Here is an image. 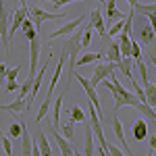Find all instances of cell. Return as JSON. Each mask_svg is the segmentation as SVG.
I'll use <instances>...</instances> for the list:
<instances>
[{"mask_svg":"<svg viewBox=\"0 0 156 156\" xmlns=\"http://www.w3.org/2000/svg\"><path fill=\"white\" fill-rule=\"evenodd\" d=\"M123 25H125V17H123V19H119V21H115L112 25H108L106 29H108V34H110V37H112V36H117V34H121Z\"/></svg>","mask_w":156,"mask_h":156,"instance_id":"obj_28","label":"cell"},{"mask_svg":"<svg viewBox=\"0 0 156 156\" xmlns=\"http://www.w3.org/2000/svg\"><path fill=\"white\" fill-rule=\"evenodd\" d=\"M115 67H117V65H112V62H102V65H96V67H94V73H92V77H90V83L94 85V87H98L102 79H106L108 75L115 71Z\"/></svg>","mask_w":156,"mask_h":156,"instance_id":"obj_9","label":"cell"},{"mask_svg":"<svg viewBox=\"0 0 156 156\" xmlns=\"http://www.w3.org/2000/svg\"><path fill=\"white\" fill-rule=\"evenodd\" d=\"M104 152H106L108 156H127L125 152H123V150H121V148H117L115 144H108L106 148H104Z\"/></svg>","mask_w":156,"mask_h":156,"instance_id":"obj_29","label":"cell"},{"mask_svg":"<svg viewBox=\"0 0 156 156\" xmlns=\"http://www.w3.org/2000/svg\"><path fill=\"white\" fill-rule=\"evenodd\" d=\"M19 85L21 83H17V81H6V85H4V90L11 94V92H15V90H19Z\"/></svg>","mask_w":156,"mask_h":156,"instance_id":"obj_31","label":"cell"},{"mask_svg":"<svg viewBox=\"0 0 156 156\" xmlns=\"http://www.w3.org/2000/svg\"><path fill=\"white\" fill-rule=\"evenodd\" d=\"M40 48H42L40 36H36L34 40H29V77H27V79H31V81H34V77H36L37 65H40Z\"/></svg>","mask_w":156,"mask_h":156,"instance_id":"obj_6","label":"cell"},{"mask_svg":"<svg viewBox=\"0 0 156 156\" xmlns=\"http://www.w3.org/2000/svg\"><path fill=\"white\" fill-rule=\"evenodd\" d=\"M9 11H6V6H4V0H0V40H2V44H4V54L9 56L12 50V44L9 42Z\"/></svg>","mask_w":156,"mask_h":156,"instance_id":"obj_3","label":"cell"},{"mask_svg":"<svg viewBox=\"0 0 156 156\" xmlns=\"http://www.w3.org/2000/svg\"><path fill=\"white\" fill-rule=\"evenodd\" d=\"M90 127H92V133L98 140L100 148H106L108 142H106V135H104V129H102V123H100V115L96 112V108L92 106V102H90Z\"/></svg>","mask_w":156,"mask_h":156,"instance_id":"obj_5","label":"cell"},{"mask_svg":"<svg viewBox=\"0 0 156 156\" xmlns=\"http://www.w3.org/2000/svg\"><path fill=\"white\" fill-rule=\"evenodd\" d=\"M106 58H108V62H112V65H119V60H121L119 42H110V48L106 50Z\"/></svg>","mask_w":156,"mask_h":156,"instance_id":"obj_21","label":"cell"},{"mask_svg":"<svg viewBox=\"0 0 156 156\" xmlns=\"http://www.w3.org/2000/svg\"><path fill=\"white\" fill-rule=\"evenodd\" d=\"M71 0H56V9H60V6H65V4H69Z\"/></svg>","mask_w":156,"mask_h":156,"instance_id":"obj_34","label":"cell"},{"mask_svg":"<svg viewBox=\"0 0 156 156\" xmlns=\"http://www.w3.org/2000/svg\"><path fill=\"white\" fill-rule=\"evenodd\" d=\"M110 123H112V133H115V137L121 142V150L125 152L127 156H133V150L129 148V144H127V137H125V129H123V123H121V119L117 117V112L112 115V119H110Z\"/></svg>","mask_w":156,"mask_h":156,"instance_id":"obj_7","label":"cell"},{"mask_svg":"<svg viewBox=\"0 0 156 156\" xmlns=\"http://www.w3.org/2000/svg\"><path fill=\"white\" fill-rule=\"evenodd\" d=\"M140 42L144 46H152L154 44V27H152L150 21H146V25H142V29H140Z\"/></svg>","mask_w":156,"mask_h":156,"instance_id":"obj_13","label":"cell"},{"mask_svg":"<svg viewBox=\"0 0 156 156\" xmlns=\"http://www.w3.org/2000/svg\"><path fill=\"white\" fill-rule=\"evenodd\" d=\"M127 2H129V6H131V9H135V4H137V0H127Z\"/></svg>","mask_w":156,"mask_h":156,"instance_id":"obj_35","label":"cell"},{"mask_svg":"<svg viewBox=\"0 0 156 156\" xmlns=\"http://www.w3.org/2000/svg\"><path fill=\"white\" fill-rule=\"evenodd\" d=\"M90 27L92 29H96L100 37H106V25H104V17H102V11L100 9H94V11L90 12Z\"/></svg>","mask_w":156,"mask_h":156,"instance_id":"obj_11","label":"cell"},{"mask_svg":"<svg viewBox=\"0 0 156 156\" xmlns=\"http://www.w3.org/2000/svg\"><path fill=\"white\" fill-rule=\"evenodd\" d=\"M60 135H62V137H65V140H69V142H71L73 137H75V121H67V123H62V125H60Z\"/></svg>","mask_w":156,"mask_h":156,"instance_id":"obj_22","label":"cell"},{"mask_svg":"<svg viewBox=\"0 0 156 156\" xmlns=\"http://www.w3.org/2000/svg\"><path fill=\"white\" fill-rule=\"evenodd\" d=\"M0 142H2V148H4V154L12 156V142H11V137L4 135V133H0Z\"/></svg>","mask_w":156,"mask_h":156,"instance_id":"obj_27","label":"cell"},{"mask_svg":"<svg viewBox=\"0 0 156 156\" xmlns=\"http://www.w3.org/2000/svg\"><path fill=\"white\" fill-rule=\"evenodd\" d=\"M23 123H25V121H15V123H11V129H9V135H11V140H15V137H21Z\"/></svg>","mask_w":156,"mask_h":156,"instance_id":"obj_25","label":"cell"},{"mask_svg":"<svg viewBox=\"0 0 156 156\" xmlns=\"http://www.w3.org/2000/svg\"><path fill=\"white\" fill-rule=\"evenodd\" d=\"M69 115H71V121H77V123H85V112L81 106H71V110H69Z\"/></svg>","mask_w":156,"mask_h":156,"instance_id":"obj_23","label":"cell"},{"mask_svg":"<svg viewBox=\"0 0 156 156\" xmlns=\"http://www.w3.org/2000/svg\"><path fill=\"white\" fill-rule=\"evenodd\" d=\"M0 110H9V112H15V115H21V112H25V98H17L11 104H0Z\"/></svg>","mask_w":156,"mask_h":156,"instance_id":"obj_17","label":"cell"},{"mask_svg":"<svg viewBox=\"0 0 156 156\" xmlns=\"http://www.w3.org/2000/svg\"><path fill=\"white\" fill-rule=\"evenodd\" d=\"M133 11H140V12H146V17H148V21L152 23V17H154V4H135V9Z\"/></svg>","mask_w":156,"mask_h":156,"instance_id":"obj_24","label":"cell"},{"mask_svg":"<svg viewBox=\"0 0 156 156\" xmlns=\"http://www.w3.org/2000/svg\"><path fill=\"white\" fill-rule=\"evenodd\" d=\"M77 81L81 83V87H83V92L87 94V98H90V102H92V106L96 108V112L102 117V106H100V98H98L96 94V87L90 83V79H85V77H81V75H77Z\"/></svg>","mask_w":156,"mask_h":156,"instance_id":"obj_8","label":"cell"},{"mask_svg":"<svg viewBox=\"0 0 156 156\" xmlns=\"http://www.w3.org/2000/svg\"><path fill=\"white\" fill-rule=\"evenodd\" d=\"M36 144H37V148H40V154H42V156H52V148H50V144H48V140H46V133H44V131H37Z\"/></svg>","mask_w":156,"mask_h":156,"instance_id":"obj_16","label":"cell"},{"mask_svg":"<svg viewBox=\"0 0 156 156\" xmlns=\"http://www.w3.org/2000/svg\"><path fill=\"white\" fill-rule=\"evenodd\" d=\"M146 135H148V125H146L144 119H137L133 123V137H135L137 142H144Z\"/></svg>","mask_w":156,"mask_h":156,"instance_id":"obj_18","label":"cell"},{"mask_svg":"<svg viewBox=\"0 0 156 156\" xmlns=\"http://www.w3.org/2000/svg\"><path fill=\"white\" fill-rule=\"evenodd\" d=\"M67 56H69L67 48H65V46H60V60H58V65H56V69H54V75H52L50 83H48V90H46V100H44V104H42L40 112H37L36 123H42V119L48 115L50 104H52V94H54V90H56V83H58V79H60V73H62V67H65V60H67Z\"/></svg>","mask_w":156,"mask_h":156,"instance_id":"obj_2","label":"cell"},{"mask_svg":"<svg viewBox=\"0 0 156 156\" xmlns=\"http://www.w3.org/2000/svg\"><path fill=\"white\" fill-rule=\"evenodd\" d=\"M131 58L135 60V62L144 58V52H142V46H140V42H135V40H131Z\"/></svg>","mask_w":156,"mask_h":156,"instance_id":"obj_26","label":"cell"},{"mask_svg":"<svg viewBox=\"0 0 156 156\" xmlns=\"http://www.w3.org/2000/svg\"><path fill=\"white\" fill-rule=\"evenodd\" d=\"M85 21V17L81 15V17H77V19H73V21H69V23H65L62 27H58L56 31H52L50 34V40H56V37H62V36H71L73 31L79 27V25Z\"/></svg>","mask_w":156,"mask_h":156,"instance_id":"obj_10","label":"cell"},{"mask_svg":"<svg viewBox=\"0 0 156 156\" xmlns=\"http://www.w3.org/2000/svg\"><path fill=\"white\" fill-rule=\"evenodd\" d=\"M100 85H104L108 92L112 94V98H115V112H117L121 106H133L135 110H140V112H142V115H144V117L150 121V123H154V119H156L154 108L148 106L146 102H142V100L135 96L131 90H127V87H125V85H123L119 79H117L115 71L110 73L106 79H102V81H100Z\"/></svg>","mask_w":156,"mask_h":156,"instance_id":"obj_1","label":"cell"},{"mask_svg":"<svg viewBox=\"0 0 156 156\" xmlns=\"http://www.w3.org/2000/svg\"><path fill=\"white\" fill-rule=\"evenodd\" d=\"M29 15L36 19V29L40 31V27L44 21H62L65 17H67V12H48L44 11V9H40V6H31L29 9Z\"/></svg>","mask_w":156,"mask_h":156,"instance_id":"obj_4","label":"cell"},{"mask_svg":"<svg viewBox=\"0 0 156 156\" xmlns=\"http://www.w3.org/2000/svg\"><path fill=\"white\" fill-rule=\"evenodd\" d=\"M21 71V67H12V69H6V81H15L17 75Z\"/></svg>","mask_w":156,"mask_h":156,"instance_id":"obj_30","label":"cell"},{"mask_svg":"<svg viewBox=\"0 0 156 156\" xmlns=\"http://www.w3.org/2000/svg\"><path fill=\"white\" fill-rule=\"evenodd\" d=\"M94 133H92V127L90 123H85V140H83V156H94Z\"/></svg>","mask_w":156,"mask_h":156,"instance_id":"obj_14","label":"cell"},{"mask_svg":"<svg viewBox=\"0 0 156 156\" xmlns=\"http://www.w3.org/2000/svg\"><path fill=\"white\" fill-rule=\"evenodd\" d=\"M148 156H154V150H152V148H150V152H148Z\"/></svg>","mask_w":156,"mask_h":156,"instance_id":"obj_36","label":"cell"},{"mask_svg":"<svg viewBox=\"0 0 156 156\" xmlns=\"http://www.w3.org/2000/svg\"><path fill=\"white\" fill-rule=\"evenodd\" d=\"M100 2H106V0H100Z\"/></svg>","mask_w":156,"mask_h":156,"instance_id":"obj_37","label":"cell"},{"mask_svg":"<svg viewBox=\"0 0 156 156\" xmlns=\"http://www.w3.org/2000/svg\"><path fill=\"white\" fill-rule=\"evenodd\" d=\"M65 92L67 90H62L58 94V98L54 100V108H52V127H60V106H62V98H65Z\"/></svg>","mask_w":156,"mask_h":156,"instance_id":"obj_15","label":"cell"},{"mask_svg":"<svg viewBox=\"0 0 156 156\" xmlns=\"http://www.w3.org/2000/svg\"><path fill=\"white\" fill-rule=\"evenodd\" d=\"M146 137H148V144H150V148L154 150V146H156V137H154V135H146Z\"/></svg>","mask_w":156,"mask_h":156,"instance_id":"obj_33","label":"cell"},{"mask_svg":"<svg viewBox=\"0 0 156 156\" xmlns=\"http://www.w3.org/2000/svg\"><path fill=\"white\" fill-rule=\"evenodd\" d=\"M6 81V65L4 62H0V85Z\"/></svg>","mask_w":156,"mask_h":156,"instance_id":"obj_32","label":"cell"},{"mask_svg":"<svg viewBox=\"0 0 156 156\" xmlns=\"http://www.w3.org/2000/svg\"><path fill=\"white\" fill-rule=\"evenodd\" d=\"M19 29H23V36H25V40H27V42H29V40H34V37L37 36V29H36V25L31 23V19H25Z\"/></svg>","mask_w":156,"mask_h":156,"instance_id":"obj_20","label":"cell"},{"mask_svg":"<svg viewBox=\"0 0 156 156\" xmlns=\"http://www.w3.org/2000/svg\"><path fill=\"white\" fill-rule=\"evenodd\" d=\"M71 2H73V0H71ZM79 2H83V0H79Z\"/></svg>","mask_w":156,"mask_h":156,"instance_id":"obj_38","label":"cell"},{"mask_svg":"<svg viewBox=\"0 0 156 156\" xmlns=\"http://www.w3.org/2000/svg\"><path fill=\"white\" fill-rule=\"evenodd\" d=\"M125 17V12L117 11V4H115V0H106V21H104V25H112L115 21H119V19H123Z\"/></svg>","mask_w":156,"mask_h":156,"instance_id":"obj_12","label":"cell"},{"mask_svg":"<svg viewBox=\"0 0 156 156\" xmlns=\"http://www.w3.org/2000/svg\"><path fill=\"white\" fill-rule=\"evenodd\" d=\"M102 58V52H85L83 56L75 60V67H83V65H90V62H98Z\"/></svg>","mask_w":156,"mask_h":156,"instance_id":"obj_19","label":"cell"}]
</instances>
